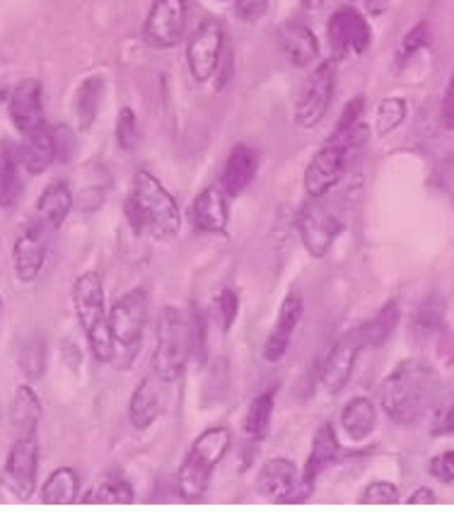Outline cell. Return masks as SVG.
<instances>
[{"mask_svg":"<svg viewBox=\"0 0 454 512\" xmlns=\"http://www.w3.org/2000/svg\"><path fill=\"white\" fill-rule=\"evenodd\" d=\"M442 377L426 360L409 358L384 377L380 406L384 416L397 426H418L433 411L442 392Z\"/></svg>","mask_w":454,"mask_h":512,"instance_id":"6da1fadb","label":"cell"},{"mask_svg":"<svg viewBox=\"0 0 454 512\" xmlns=\"http://www.w3.org/2000/svg\"><path fill=\"white\" fill-rule=\"evenodd\" d=\"M126 223L136 235L172 240L182 230V211L165 184L153 172L138 170L124 201Z\"/></svg>","mask_w":454,"mask_h":512,"instance_id":"7a4b0ae2","label":"cell"},{"mask_svg":"<svg viewBox=\"0 0 454 512\" xmlns=\"http://www.w3.org/2000/svg\"><path fill=\"white\" fill-rule=\"evenodd\" d=\"M71 300L75 317L83 329L90 353L97 363H112L116 346L107 324V293H104V276L100 271H85L73 281Z\"/></svg>","mask_w":454,"mask_h":512,"instance_id":"3957f363","label":"cell"},{"mask_svg":"<svg viewBox=\"0 0 454 512\" xmlns=\"http://www.w3.org/2000/svg\"><path fill=\"white\" fill-rule=\"evenodd\" d=\"M232 445V433L227 426L206 428L191 442L182 467L177 471V493L184 500H201L206 496L215 469L220 467Z\"/></svg>","mask_w":454,"mask_h":512,"instance_id":"277c9868","label":"cell"},{"mask_svg":"<svg viewBox=\"0 0 454 512\" xmlns=\"http://www.w3.org/2000/svg\"><path fill=\"white\" fill-rule=\"evenodd\" d=\"M194 358V331H191L189 307L167 305L157 317L155 351L150 370L172 384L182 377L186 363Z\"/></svg>","mask_w":454,"mask_h":512,"instance_id":"5b68a950","label":"cell"},{"mask_svg":"<svg viewBox=\"0 0 454 512\" xmlns=\"http://www.w3.org/2000/svg\"><path fill=\"white\" fill-rule=\"evenodd\" d=\"M39 459V433H17L0 469V484L10 496L17 500L34 498L39 486Z\"/></svg>","mask_w":454,"mask_h":512,"instance_id":"8992f818","label":"cell"},{"mask_svg":"<svg viewBox=\"0 0 454 512\" xmlns=\"http://www.w3.org/2000/svg\"><path fill=\"white\" fill-rule=\"evenodd\" d=\"M150 300L148 290L136 288L116 298V302L107 310V324L112 331L116 348L124 351H138L143 343L145 327H148Z\"/></svg>","mask_w":454,"mask_h":512,"instance_id":"52a82bcc","label":"cell"},{"mask_svg":"<svg viewBox=\"0 0 454 512\" xmlns=\"http://www.w3.org/2000/svg\"><path fill=\"white\" fill-rule=\"evenodd\" d=\"M336 92V61H322L302 85L298 104H295V121L300 128H317L327 116Z\"/></svg>","mask_w":454,"mask_h":512,"instance_id":"ba28073f","label":"cell"},{"mask_svg":"<svg viewBox=\"0 0 454 512\" xmlns=\"http://www.w3.org/2000/svg\"><path fill=\"white\" fill-rule=\"evenodd\" d=\"M351 153L353 148L343 138H331L324 148L314 153L305 170V177H302L307 199H324L341 182L348 170V155Z\"/></svg>","mask_w":454,"mask_h":512,"instance_id":"9c48e42d","label":"cell"},{"mask_svg":"<svg viewBox=\"0 0 454 512\" xmlns=\"http://www.w3.org/2000/svg\"><path fill=\"white\" fill-rule=\"evenodd\" d=\"M327 37L334 61H339V58L365 54L372 42V29L368 17L353 5H346L329 17Z\"/></svg>","mask_w":454,"mask_h":512,"instance_id":"30bf717a","label":"cell"},{"mask_svg":"<svg viewBox=\"0 0 454 512\" xmlns=\"http://www.w3.org/2000/svg\"><path fill=\"white\" fill-rule=\"evenodd\" d=\"M225 54V32L218 20H203L191 34L186 46V66L196 83H208L215 78L220 58Z\"/></svg>","mask_w":454,"mask_h":512,"instance_id":"8fae6325","label":"cell"},{"mask_svg":"<svg viewBox=\"0 0 454 512\" xmlns=\"http://www.w3.org/2000/svg\"><path fill=\"white\" fill-rule=\"evenodd\" d=\"M298 232L302 247L314 259H324L343 232V223L324 206L322 199H310L298 215Z\"/></svg>","mask_w":454,"mask_h":512,"instance_id":"7c38bea8","label":"cell"},{"mask_svg":"<svg viewBox=\"0 0 454 512\" xmlns=\"http://www.w3.org/2000/svg\"><path fill=\"white\" fill-rule=\"evenodd\" d=\"M365 348H368V343H365V334L360 327L346 331L331 346V351L322 363V370H319V382H322V387L329 394H341L346 389V384L355 370V363H358V356Z\"/></svg>","mask_w":454,"mask_h":512,"instance_id":"4fadbf2b","label":"cell"},{"mask_svg":"<svg viewBox=\"0 0 454 512\" xmlns=\"http://www.w3.org/2000/svg\"><path fill=\"white\" fill-rule=\"evenodd\" d=\"M191 0H153L143 22V39L153 49H172L182 39Z\"/></svg>","mask_w":454,"mask_h":512,"instance_id":"5bb4252c","label":"cell"},{"mask_svg":"<svg viewBox=\"0 0 454 512\" xmlns=\"http://www.w3.org/2000/svg\"><path fill=\"white\" fill-rule=\"evenodd\" d=\"M13 271L20 283H34L44 271L46 256H49V230L42 223L32 220L17 232L13 242Z\"/></svg>","mask_w":454,"mask_h":512,"instance_id":"9a60e30c","label":"cell"},{"mask_svg":"<svg viewBox=\"0 0 454 512\" xmlns=\"http://www.w3.org/2000/svg\"><path fill=\"white\" fill-rule=\"evenodd\" d=\"M170 392L172 382L150 370L138 382V387L133 389L131 401H128V421H131V426L136 430H148L155 421H160L167 409V401H170Z\"/></svg>","mask_w":454,"mask_h":512,"instance_id":"2e32d148","label":"cell"},{"mask_svg":"<svg viewBox=\"0 0 454 512\" xmlns=\"http://www.w3.org/2000/svg\"><path fill=\"white\" fill-rule=\"evenodd\" d=\"M8 114L20 133H29L46 124L44 85L37 78L20 80L8 95Z\"/></svg>","mask_w":454,"mask_h":512,"instance_id":"e0dca14e","label":"cell"},{"mask_svg":"<svg viewBox=\"0 0 454 512\" xmlns=\"http://www.w3.org/2000/svg\"><path fill=\"white\" fill-rule=\"evenodd\" d=\"M230 196L223 186H206L189 206V220L203 235H225L230 228Z\"/></svg>","mask_w":454,"mask_h":512,"instance_id":"ac0fdd59","label":"cell"},{"mask_svg":"<svg viewBox=\"0 0 454 512\" xmlns=\"http://www.w3.org/2000/svg\"><path fill=\"white\" fill-rule=\"evenodd\" d=\"M341 455V445H339V438H336V428L334 423H322L317 430H314V440H312V450H310V457H307L305 462V469H302L300 474V496L305 498L307 493H312L314 484H317L319 476L327 471L331 464L336 462ZM300 498V500H302Z\"/></svg>","mask_w":454,"mask_h":512,"instance_id":"d6986e66","label":"cell"},{"mask_svg":"<svg viewBox=\"0 0 454 512\" xmlns=\"http://www.w3.org/2000/svg\"><path fill=\"white\" fill-rule=\"evenodd\" d=\"M300 484V471L293 459L271 457L256 474V491L273 503H288L293 500Z\"/></svg>","mask_w":454,"mask_h":512,"instance_id":"ffe728a7","label":"cell"},{"mask_svg":"<svg viewBox=\"0 0 454 512\" xmlns=\"http://www.w3.org/2000/svg\"><path fill=\"white\" fill-rule=\"evenodd\" d=\"M302 312H305V300L300 293H288L281 302V310H278L276 327L269 334V339L264 343V358L269 363H278L285 353H288L290 341H293L295 329H298Z\"/></svg>","mask_w":454,"mask_h":512,"instance_id":"44dd1931","label":"cell"},{"mask_svg":"<svg viewBox=\"0 0 454 512\" xmlns=\"http://www.w3.org/2000/svg\"><path fill=\"white\" fill-rule=\"evenodd\" d=\"M256 172H259V153L252 145L237 143L225 160L220 186L230 199H235L244 194V189H249V184L256 179Z\"/></svg>","mask_w":454,"mask_h":512,"instance_id":"7402d4cb","label":"cell"},{"mask_svg":"<svg viewBox=\"0 0 454 512\" xmlns=\"http://www.w3.org/2000/svg\"><path fill=\"white\" fill-rule=\"evenodd\" d=\"M278 49L295 68H307L319 58V39L305 22L290 20L278 29Z\"/></svg>","mask_w":454,"mask_h":512,"instance_id":"603a6c76","label":"cell"},{"mask_svg":"<svg viewBox=\"0 0 454 512\" xmlns=\"http://www.w3.org/2000/svg\"><path fill=\"white\" fill-rule=\"evenodd\" d=\"M73 213V191L68 182L56 179L39 194L37 206H34V220L42 223L49 232L61 230L66 225L68 215Z\"/></svg>","mask_w":454,"mask_h":512,"instance_id":"cb8c5ba5","label":"cell"},{"mask_svg":"<svg viewBox=\"0 0 454 512\" xmlns=\"http://www.w3.org/2000/svg\"><path fill=\"white\" fill-rule=\"evenodd\" d=\"M17 150H20L22 167L27 174H44L58 160L54 128L44 124L34 131L22 133V143L17 145Z\"/></svg>","mask_w":454,"mask_h":512,"instance_id":"d4e9b609","label":"cell"},{"mask_svg":"<svg viewBox=\"0 0 454 512\" xmlns=\"http://www.w3.org/2000/svg\"><path fill=\"white\" fill-rule=\"evenodd\" d=\"M22 160L20 150L13 141L0 143V208L13 211L20 206L22 194H25V179H22Z\"/></svg>","mask_w":454,"mask_h":512,"instance_id":"484cf974","label":"cell"},{"mask_svg":"<svg viewBox=\"0 0 454 512\" xmlns=\"http://www.w3.org/2000/svg\"><path fill=\"white\" fill-rule=\"evenodd\" d=\"M341 428L348 440L363 442L368 440L377 428V409L368 397H353L341 409Z\"/></svg>","mask_w":454,"mask_h":512,"instance_id":"4316f807","label":"cell"},{"mask_svg":"<svg viewBox=\"0 0 454 512\" xmlns=\"http://www.w3.org/2000/svg\"><path fill=\"white\" fill-rule=\"evenodd\" d=\"M42 416L44 406L39 394L29 382L20 384L13 394V404H10V421H13L15 433H39Z\"/></svg>","mask_w":454,"mask_h":512,"instance_id":"83f0119b","label":"cell"},{"mask_svg":"<svg viewBox=\"0 0 454 512\" xmlns=\"http://www.w3.org/2000/svg\"><path fill=\"white\" fill-rule=\"evenodd\" d=\"M80 498V474L73 467H58L39 488L44 505H73Z\"/></svg>","mask_w":454,"mask_h":512,"instance_id":"f1b7e54d","label":"cell"},{"mask_svg":"<svg viewBox=\"0 0 454 512\" xmlns=\"http://www.w3.org/2000/svg\"><path fill=\"white\" fill-rule=\"evenodd\" d=\"M276 394L278 387L266 389L256 397L252 404H249L247 413H244V435L254 442H264L269 438V430H271V421H273V409H276Z\"/></svg>","mask_w":454,"mask_h":512,"instance_id":"f546056e","label":"cell"},{"mask_svg":"<svg viewBox=\"0 0 454 512\" xmlns=\"http://www.w3.org/2000/svg\"><path fill=\"white\" fill-rule=\"evenodd\" d=\"M445 324V302L438 293H430L421 300L411 317V336L416 341H430Z\"/></svg>","mask_w":454,"mask_h":512,"instance_id":"4dcf8cb0","label":"cell"},{"mask_svg":"<svg viewBox=\"0 0 454 512\" xmlns=\"http://www.w3.org/2000/svg\"><path fill=\"white\" fill-rule=\"evenodd\" d=\"M102 92H104L102 75H90V78H85L78 90H75L73 109H75V119H78L80 131H90L92 124L97 121Z\"/></svg>","mask_w":454,"mask_h":512,"instance_id":"1f68e13d","label":"cell"},{"mask_svg":"<svg viewBox=\"0 0 454 512\" xmlns=\"http://www.w3.org/2000/svg\"><path fill=\"white\" fill-rule=\"evenodd\" d=\"M46 360H49V351H46V339L42 334L27 336V339L20 343V351H17V368H20L27 382L42 380L46 372Z\"/></svg>","mask_w":454,"mask_h":512,"instance_id":"d6a6232c","label":"cell"},{"mask_svg":"<svg viewBox=\"0 0 454 512\" xmlns=\"http://www.w3.org/2000/svg\"><path fill=\"white\" fill-rule=\"evenodd\" d=\"M399 319H401L399 305L394 300H389L387 305H384L382 310L370 319V322L360 324V329H363L365 343H368V348L384 346V343L389 341V336L394 334V329H397Z\"/></svg>","mask_w":454,"mask_h":512,"instance_id":"836d02e7","label":"cell"},{"mask_svg":"<svg viewBox=\"0 0 454 512\" xmlns=\"http://www.w3.org/2000/svg\"><path fill=\"white\" fill-rule=\"evenodd\" d=\"M136 493L124 476L107 474L83 496V503H133Z\"/></svg>","mask_w":454,"mask_h":512,"instance_id":"e575fe53","label":"cell"},{"mask_svg":"<svg viewBox=\"0 0 454 512\" xmlns=\"http://www.w3.org/2000/svg\"><path fill=\"white\" fill-rule=\"evenodd\" d=\"M406 102L401 97H387V100L380 102L375 116V131L377 136H389L392 131L404 124L406 119Z\"/></svg>","mask_w":454,"mask_h":512,"instance_id":"d590c367","label":"cell"},{"mask_svg":"<svg viewBox=\"0 0 454 512\" xmlns=\"http://www.w3.org/2000/svg\"><path fill=\"white\" fill-rule=\"evenodd\" d=\"M430 433L435 438L454 435V384H450V387L442 384L438 404L433 406V426H430Z\"/></svg>","mask_w":454,"mask_h":512,"instance_id":"8d00e7d4","label":"cell"},{"mask_svg":"<svg viewBox=\"0 0 454 512\" xmlns=\"http://www.w3.org/2000/svg\"><path fill=\"white\" fill-rule=\"evenodd\" d=\"M237 314H240V295L232 288H223L213 300V322L218 324V329L227 334L237 322Z\"/></svg>","mask_w":454,"mask_h":512,"instance_id":"74e56055","label":"cell"},{"mask_svg":"<svg viewBox=\"0 0 454 512\" xmlns=\"http://www.w3.org/2000/svg\"><path fill=\"white\" fill-rule=\"evenodd\" d=\"M116 143H119V148L124 153H131L138 145V119L133 114V109H121L119 119H116Z\"/></svg>","mask_w":454,"mask_h":512,"instance_id":"f35d334b","label":"cell"},{"mask_svg":"<svg viewBox=\"0 0 454 512\" xmlns=\"http://www.w3.org/2000/svg\"><path fill=\"white\" fill-rule=\"evenodd\" d=\"M363 503L370 505H394L399 503V488L389 481H372V484L363 491Z\"/></svg>","mask_w":454,"mask_h":512,"instance_id":"ab89813d","label":"cell"},{"mask_svg":"<svg viewBox=\"0 0 454 512\" xmlns=\"http://www.w3.org/2000/svg\"><path fill=\"white\" fill-rule=\"evenodd\" d=\"M428 39H430V25H428V22H418V25H413L409 29V34L404 37V42H401V49H399L401 61H406V58L418 54V51H421L423 46L428 44Z\"/></svg>","mask_w":454,"mask_h":512,"instance_id":"60d3db41","label":"cell"},{"mask_svg":"<svg viewBox=\"0 0 454 512\" xmlns=\"http://www.w3.org/2000/svg\"><path fill=\"white\" fill-rule=\"evenodd\" d=\"M271 8V0H235V15L244 25L264 20Z\"/></svg>","mask_w":454,"mask_h":512,"instance_id":"b9f144b4","label":"cell"},{"mask_svg":"<svg viewBox=\"0 0 454 512\" xmlns=\"http://www.w3.org/2000/svg\"><path fill=\"white\" fill-rule=\"evenodd\" d=\"M428 471L440 484H454V450H445L438 457L430 459Z\"/></svg>","mask_w":454,"mask_h":512,"instance_id":"7bdbcfd3","label":"cell"},{"mask_svg":"<svg viewBox=\"0 0 454 512\" xmlns=\"http://www.w3.org/2000/svg\"><path fill=\"white\" fill-rule=\"evenodd\" d=\"M363 109H365L363 97H353V100L343 107L339 124H336V128H334V136H341V133H346L348 128H353L355 124H358L360 116H363Z\"/></svg>","mask_w":454,"mask_h":512,"instance_id":"ee69618b","label":"cell"},{"mask_svg":"<svg viewBox=\"0 0 454 512\" xmlns=\"http://www.w3.org/2000/svg\"><path fill=\"white\" fill-rule=\"evenodd\" d=\"M440 121L447 131H454V71L450 75V83H447L445 97L440 104Z\"/></svg>","mask_w":454,"mask_h":512,"instance_id":"f6af8a7d","label":"cell"},{"mask_svg":"<svg viewBox=\"0 0 454 512\" xmlns=\"http://www.w3.org/2000/svg\"><path fill=\"white\" fill-rule=\"evenodd\" d=\"M406 503H409V505H433V503H438V496H435L433 488L421 486V488H416V491L411 493Z\"/></svg>","mask_w":454,"mask_h":512,"instance_id":"bcb514c9","label":"cell"},{"mask_svg":"<svg viewBox=\"0 0 454 512\" xmlns=\"http://www.w3.org/2000/svg\"><path fill=\"white\" fill-rule=\"evenodd\" d=\"M355 5L363 8V13H368L372 17L384 15V10L389 8V0H355Z\"/></svg>","mask_w":454,"mask_h":512,"instance_id":"7dc6e473","label":"cell"},{"mask_svg":"<svg viewBox=\"0 0 454 512\" xmlns=\"http://www.w3.org/2000/svg\"><path fill=\"white\" fill-rule=\"evenodd\" d=\"M300 3L305 10H319L324 3H327V0H300Z\"/></svg>","mask_w":454,"mask_h":512,"instance_id":"c3c4849f","label":"cell"},{"mask_svg":"<svg viewBox=\"0 0 454 512\" xmlns=\"http://www.w3.org/2000/svg\"><path fill=\"white\" fill-rule=\"evenodd\" d=\"M8 95H10V87H8V83H5L3 78H0V104L8 102Z\"/></svg>","mask_w":454,"mask_h":512,"instance_id":"681fc988","label":"cell"},{"mask_svg":"<svg viewBox=\"0 0 454 512\" xmlns=\"http://www.w3.org/2000/svg\"><path fill=\"white\" fill-rule=\"evenodd\" d=\"M0 312H3V298H0Z\"/></svg>","mask_w":454,"mask_h":512,"instance_id":"f907efd6","label":"cell"}]
</instances>
